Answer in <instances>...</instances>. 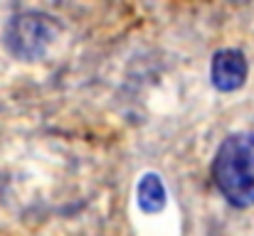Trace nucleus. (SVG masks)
I'll list each match as a JSON object with an SVG mask.
<instances>
[{
    "instance_id": "1",
    "label": "nucleus",
    "mask_w": 254,
    "mask_h": 236,
    "mask_svg": "<svg viewBox=\"0 0 254 236\" xmlns=\"http://www.w3.org/2000/svg\"><path fill=\"white\" fill-rule=\"evenodd\" d=\"M212 180L230 204L254 207V133H235L220 145Z\"/></svg>"
},
{
    "instance_id": "2",
    "label": "nucleus",
    "mask_w": 254,
    "mask_h": 236,
    "mask_svg": "<svg viewBox=\"0 0 254 236\" xmlns=\"http://www.w3.org/2000/svg\"><path fill=\"white\" fill-rule=\"evenodd\" d=\"M57 22L42 12H20L5 27V47L20 59H40L57 40Z\"/></svg>"
},
{
    "instance_id": "4",
    "label": "nucleus",
    "mask_w": 254,
    "mask_h": 236,
    "mask_svg": "<svg viewBox=\"0 0 254 236\" xmlns=\"http://www.w3.org/2000/svg\"><path fill=\"white\" fill-rule=\"evenodd\" d=\"M136 199H138V207L146 212V214H156L166 207V187H163V180L156 175V172H148L141 177L138 187H136Z\"/></svg>"
},
{
    "instance_id": "3",
    "label": "nucleus",
    "mask_w": 254,
    "mask_h": 236,
    "mask_svg": "<svg viewBox=\"0 0 254 236\" xmlns=\"http://www.w3.org/2000/svg\"><path fill=\"white\" fill-rule=\"evenodd\" d=\"M212 84L220 91H237L247 79V59L240 49H220L210 67Z\"/></svg>"
}]
</instances>
